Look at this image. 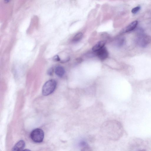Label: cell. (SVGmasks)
Listing matches in <instances>:
<instances>
[{"mask_svg":"<svg viewBox=\"0 0 151 151\" xmlns=\"http://www.w3.org/2000/svg\"><path fill=\"white\" fill-rule=\"evenodd\" d=\"M25 146V142L23 140L18 142L13 147L12 151H22Z\"/></svg>","mask_w":151,"mask_h":151,"instance_id":"cell-6","label":"cell"},{"mask_svg":"<svg viewBox=\"0 0 151 151\" xmlns=\"http://www.w3.org/2000/svg\"><path fill=\"white\" fill-rule=\"evenodd\" d=\"M83 35V34L81 32L78 33L73 37L72 39L73 41L74 42L79 41L82 38Z\"/></svg>","mask_w":151,"mask_h":151,"instance_id":"cell-9","label":"cell"},{"mask_svg":"<svg viewBox=\"0 0 151 151\" xmlns=\"http://www.w3.org/2000/svg\"><path fill=\"white\" fill-rule=\"evenodd\" d=\"M53 59L54 60L56 61H60V59L59 57L57 55H56L54 57Z\"/></svg>","mask_w":151,"mask_h":151,"instance_id":"cell-12","label":"cell"},{"mask_svg":"<svg viewBox=\"0 0 151 151\" xmlns=\"http://www.w3.org/2000/svg\"><path fill=\"white\" fill-rule=\"evenodd\" d=\"M151 41V37L143 34H140L136 40L137 44L141 47H145Z\"/></svg>","mask_w":151,"mask_h":151,"instance_id":"cell-3","label":"cell"},{"mask_svg":"<svg viewBox=\"0 0 151 151\" xmlns=\"http://www.w3.org/2000/svg\"><path fill=\"white\" fill-rule=\"evenodd\" d=\"M56 74L59 77H62L64 75L65 70L64 68L61 66H58L55 69Z\"/></svg>","mask_w":151,"mask_h":151,"instance_id":"cell-8","label":"cell"},{"mask_svg":"<svg viewBox=\"0 0 151 151\" xmlns=\"http://www.w3.org/2000/svg\"><path fill=\"white\" fill-rule=\"evenodd\" d=\"M106 43L104 41H101L99 42L92 47V50L96 52L104 47Z\"/></svg>","mask_w":151,"mask_h":151,"instance_id":"cell-7","label":"cell"},{"mask_svg":"<svg viewBox=\"0 0 151 151\" xmlns=\"http://www.w3.org/2000/svg\"><path fill=\"white\" fill-rule=\"evenodd\" d=\"M30 136L31 139L34 142L36 143H40L43 140L44 133L41 129L37 128L32 131Z\"/></svg>","mask_w":151,"mask_h":151,"instance_id":"cell-2","label":"cell"},{"mask_svg":"<svg viewBox=\"0 0 151 151\" xmlns=\"http://www.w3.org/2000/svg\"><path fill=\"white\" fill-rule=\"evenodd\" d=\"M22 151H31V150H28V149H25L24 150H23Z\"/></svg>","mask_w":151,"mask_h":151,"instance_id":"cell-14","label":"cell"},{"mask_svg":"<svg viewBox=\"0 0 151 151\" xmlns=\"http://www.w3.org/2000/svg\"><path fill=\"white\" fill-rule=\"evenodd\" d=\"M9 1H9V0H5V1H5V2H6V3H8V2H9Z\"/></svg>","mask_w":151,"mask_h":151,"instance_id":"cell-15","label":"cell"},{"mask_svg":"<svg viewBox=\"0 0 151 151\" xmlns=\"http://www.w3.org/2000/svg\"><path fill=\"white\" fill-rule=\"evenodd\" d=\"M56 81L53 79L47 81L42 88V93L44 96H47L52 93L55 90L56 86Z\"/></svg>","mask_w":151,"mask_h":151,"instance_id":"cell-1","label":"cell"},{"mask_svg":"<svg viewBox=\"0 0 151 151\" xmlns=\"http://www.w3.org/2000/svg\"><path fill=\"white\" fill-rule=\"evenodd\" d=\"M81 151H90V150L89 148L86 146L84 147Z\"/></svg>","mask_w":151,"mask_h":151,"instance_id":"cell-13","label":"cell"},{"mask_svg":"<svg viewBox=\"0 0 151 151\" xmlns=\"http://www.w3.org/2000/svg\"><path fill=\"white\" fill-rule=\"evenodd\" d=\"M137 24L138 21H133L124 29L123 30V32H128L132 31L136 28Z\"/></svg>","mask_w":151,"mask_h":151,"instance_id":"cell-5","label":"cell"},{"mask_svg":"<svg viewBox=\"0 0 151 151\" xmlns=\"http://www.w3.org/2000/svg\"><path fill=\"white\" fill-rule=\"evenodd\" d=\"M53 72V69L52 68H50L47 71V74L49 76H52Z\"/></svg>","mask_w":151,"mask_h":151,"instance_id":"cell-11","label":"cell"},{"mask_svg":"<svg viewBox=\"0 0 151 151\" xmlns=\"http://www.w3.org/2000/svg\"><path fill=\"white\" fill-rule=\"evenodd\" d=\"M140 9L141 7L140 6H137L132 9L131 12L133 14H136L140 10Z\"/></svg>","mask_w":151,"mask_h":151,"instance_id":"cell-10","label":"cell"},{"mask_svg":"<svg viewBox=\"0 0 151 151\" xmlns=\"http://www.w3.org/2000/svg\"><path fill=\"white\" fill-rule=\"evenodd\" d=\"M96 54L98 57L102 60L106 59L108 57L109 55L107 50L105 47L96 52Z\"/></svg>","mask_w":151,"mask_h":151,"instance_id":"cell-4","label":"cell"}]
</instances>
